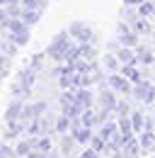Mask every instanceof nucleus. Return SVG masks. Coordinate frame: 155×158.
I'll use <instances>...</instances> for the list:
<instances>
[{"label":"nucleus","instance_id":"0eeeda50","mask_svg":"<svg viewBox=\"0 0 155 158\" xmlns=\"http://www.w3.org/2000/svg\"><path fill=\"white\" fill-rule=\"evenodd\" d=\"M141 146H143V151H153V148H155L153 122H148V119H145V129H143V134H141Z\"/></svg>","mask_w":155,"mask_h":158},{"label":"nucleus","instance_id":"c85d7f7f","mask_svg":"<svg viewBox=\"0 0 155 158\" xmlns=\"http://www.w3.org/2000/svg\"><path fill=\"white\" fill-rule=\"evenodd\" d=\"M80 54H82V59H95V46H92V41H85V44H80Z\"/></svg>","mask_w":155,"mask_h":158},{"label":"nucleus","instance_id":"37998d69","mask_svg":"<svg viewBox=\"0 0 155 158\" xmlns=\"http://www.w3.org/2000/svg\"><path fill=\"white\" fill-rule=\"evenodd\" d=\"M22 158H32V156H22Z\"/></svg>","mask_w":155,"mask_h":158},{"label":"nucleus","instance_id":"6ab92c4d","mask_svg":"<svg viewBox=\"0 0 155 158\" xmlns=\"http://www.w3.org/2000/svg\"><path fill=\"white\" fill-rule=\"evenodd\" d=\"M44 129H46V122H44V117H34V119H32V124L27 127V134H32V136H39Z\"/></svg>","mask_w":155,"mask_h":158},{"label":"nucleus","instance_id":"393cba45","mask_svg":"<svg viewBox=\"0 0 155 158\" xmlns=\"http://www.w3.org/2000/svg\"><path fill=\"white\" fill-rule=\"evenodd\" d=\"M136 54H138V61H141V63H145V66L155 61L153 51H150V49H145V46H136Z\"/></svg>","mask_w":155,"mask_h":158},{"label":"nucleus","instance_id":"4468645a","mask_svg":"<svg viewBox=\"0 0 155 158\" xmlns=\"http://www.w3.org/2000/svg\"><path fill=\"white\" fill-rule=\"evenodd\" d=\"M131 24H133V29L138 32V34H150V32L155 29L153 24L148 22V17H136V20L131 22Z\"/></svg>","mask_w":155,"mask_h":158},{"label":"nucleus","instance_id":"20e7f679","mask_svg":"<svg viewBox=\"0 0 155 158\" xmlns=\"http://www.w3.org/2000/svg\"><path fill=\"white\" fill-rule=\"evenodd\" d=\"M68 32H70V34H73V37L78 39V44H85V41H92V39H95L92 29H90L85 22H73Z\"/></svg>","mask_w":155,"mask_h":158},{"label":"nucleus","instance_id":"f03ea898","mask_svg":"<svg viewBox=\"0 0 155 158\" xmlns=\"http://www.w3.org/2000/svg\"><path fill=\"white\" fill-rule=\"evenodd\" d=\"M107 80H109V88L116 90V93H124V95H131V93H133V85H136V83H131L124 73H121V76H119V73H109Z\"/></svg>","mask_w":155,"mask_h":158},{"label":"nucleus","instance_id":"7ed1b4c3","mask_svg":"<svg viewBox=\"0 0 155 158\" xmlns=\"http://www.w3.org/2000/svg\"><path fill=\"white\" fill-rule=\"evenodd\" d=\"M116 29H119V44L121 46H133V49L138 46V32L136 29H131L126 22H119Z\"/></svg>","mask_w":155,"mask_h":158},{"label":"nucleus","instance_id":"7c9ffc66","mask_svg":"<svg viewBox=\"0 0 155 158\" xmlns=\"http://www.w3.org/2000/svg\"><path fill=\"white\" fill-rule=\"evenodd\" d=\"M131 122H133V129H136V131L145 129V117H143L141 112H131Z\"/></svg>","mask_w":155,"mask_h":158},{"label":"nucleus","instance_id":"ddd939ff","mask_svg":"<svg viewBox=\"0 0 155 158\" xmlns=\"http://www.w3.org/2000/svg\"><path fill=\"white\" fill-rule=\"evenodd\" d=\"M34 80H37V71H34V68H29V66H27V68H22V71H19V80H17V83H22L24 88H32V83H34Z\"/></svg>","mask_w":155,"mask_h":158},{"label":"nucleus","instance_id":"f704fd0d","mask_svg":"<svg viewBox=\"0 0 155 158\" xmlns=\"http://www.w3.org/2000/svg\"><path fill=\"white\" fill-rule=\"evenodd\" d=\"M22 5L24 7H32V10H41L46 5V0H22Z\"/></svg>","mask_w":155,"mask_h":158},{"label":"nucleus","instance_id":"bb28decb","mask_svg":"<svg viewBox=\"0 0 155 158\" xmlns=\"http://www.w3.org/2000/svg\"><path fill=\"white\" fill-rule=\"evenodd\" d=\"M15 151H17V156H19V158H22V156H29V153L34 151V141H32V139H29V141H19Z\"/></svg>","mask_w":155,"mask_h":158},{"label":"nucleus","instance_id":"ea45409f","mask_svg":"<svg viewBox=\"0 0 155 158\" xmlns=\"http://www.w3.org/2000/svg\"><path fill=\"white\" fill-rule=\"evenodd\" d=\"M141 2H145V0H124V5H126V7H138Z\"/></svg>","mask_w":155,"mask_h":158},{"label":"nucleus","instance_id":"aec40b11","mask_svg":"<svg viewBox=\"0 0 155 158\" xmlns=\"http://www.w3.org/2000/svg\"><path fill=\"white\" fill-rule=\"evenodd\" d=\"M116 131H119V122H104V124H102V131H99V136L104 139V141H109V139L114 136Z\"/></svg>","mask_w":155,"mask_h":158},{"label":"nucleus","instance_id":"79ce46f5","mask_svg":"<svg viewBox=\"0 0 155 158\" xmlns=\"http://www.w3.org/2000/svg\"><path fill=\"white\" fill-rule=\"evenodd\" d=\"M114 158H121V153H114Z\"/></svg>","mask_w":155,"mask_h":158},{"label":"nucleus","instance_id":"4be33fe9","mask_svg":"<svg viewBox=\"0 0 155 158\" xmlns=\"http://www.w3.org/2000/svg\"><path fill=\"white\" fill-rule=\"evenodd\" d=\"M104 66H107V71H109V73H119L121 61H119L116 54H107V56H104Z\"/></svg>","mask_w":155,"mask_h":158},{"label":"nucleus","instance_id":"5701e85b","mask_svg":"<svg viewBox=\"0 0 155 158\" xmlns=\"http://www.w3.org/2000/svg\"><path fill=\"white\" fill-rule=\"evenodd\" d=\"M32 141H34V151H51V139L49 136H32Z\"/></svg>","mask_w":155,"mask_h":158},{"label":"nucleus","instance_id":"72a5a7b5","mask_svg":"<svg viewBox=\"0 0 155 158\" xmlns=\"http://www.w3.org/2000/svg\"><path fill=\"white\" fill-rule=\"evenodd\" d=\"M41 66H44V54H34V56H32V61H29V68L41 71Z\"/></svg>","mask_w":155,"mask_h":158},{"label":"nucleus","instance_id":"dca6fc26","mask_svg":"<svg viewBox=\"0 0 155 158\" xmlns=\"http://www.w3.org/2000/svg\"><path fill=\"white\" fill-rule=\"evenodd\" d=\"M99 102H102V107H107V110H116V105H119V102H116V98H114V93H112V90H107V88L102 90Z\"/></svg>","mask_w":155,"mask_h":158},{"label":"nucleus","instance_id":"473e14b6","mask_svg":"<svg viewBox=\"0 0 155 158\" xmlns=\"http://www.w3.org/2000/svg\"><path fill=\"white\" fill-rule=\"evenodd\" d=\"M2 56H7V59H12L15 56V41H2Z\"/></svg>","mask_w":155,"mask_h":158},{"label":"nucleus","instance_id":"c9c22d12","mask_svg":"<svg viewBox=\"0 0 155 158\" xmlns=\"http://www.w3.org/2000/svg\"><path fill=\"white\" fill-rule=\"evenodd\" d=\"M116 112H119V117H131V110H129L126 102H119L116 105Z\"/></svg>","mask_w":155,"mask_h":158},{"label":"nucleus","instance_id":"39448f33","mask_svg":"<svg viewBox=\"0 0 155 158\" xmlns=\"http://www.w3.org/2000/svg\"><path fill=\"white\" fill-rule=\"evenodd\" d=\"M133 95L138 100H143V102H153L155 100V85L148 83V80H141V83L133 85Z\"/></svg>","mask_w":155,"mask_h":158},{"label":"nucleus","instance_id":"a18cd8bd","mask_svg":"<svg viewBox=\"0 0 155 158\" xmlns=\"http://www.w3.org/2000/svg\"><path fill=\"white\" fill-rule=\"evenodd\" d=\"M153 2H155V0H153Z\"/></svg>","mask_w":155,"mask_h":158},{"label":"nucleus","instance_id":"a211bd4d","mask_svg":"<svg viewBox=\"0 0 155 158\" xmlns=\"http://www.w3.org/2000/svg\"><path fill=\"white\" fill-rule=\"evenodd\" d=\"M73 136H75V141H78V143H90L95 134H92V127H80V129H78Z\"/></svg>","mask_w":155,"mask_h":158},{"label":"nucleus","instance_id":"f3484780","mask_svg":"<svg viewBox=\"0 0 155 158\" xmlns=\"http://www.w3.org/2000/svg\"><path fill=\"white\" fill-rule=\"evenodd\" d=\"M121 73L126 76V78L131 80V83H141V73H138V68H136V63H126V66H121Z\"/></svg>","mask_w":155,"mask_h":158},{"label":"nucleus","instance_id":"6e6552de","mask_svg":"<svg viewBox=\"0 0 155 158\" xmlns=\"http://www.w3.org/2000/svg\"><path fill=\"white\" fill-rule=\"evenodd\" d=\"M46 110V105L44 102H34V105H24V110H22V117L19 119H34V117H41V112Z\"/></svg>","mask_w":155,"mask_h":158},{"label":"nucleus","instance_id":"1a4fd4ad","mask_svg":"<svg viewBox=\"0 0 155 158\" xmlns=\"http://www.w3.org/2000/svg\"><path fill=\"white\" fill-rule=\"evenodd\" d=\"M116 56L121 61V66H126V63H138V54L133 51V46H121V49L116 51Z\"/></svg>","mask_w":155,"mask_h":158},{"label":"nucleus","instance_id":"9d476101","mask_svg":"<svg viewBox=\"0 0 155 158\" xmlns=\"http://www.w3.org/2000/svg\"><path fill=\"white\" fill-rule=\"evenodd\" d=\"M121 151H124V158H138V153L143 151L141 139H138V141H136V139H131L129 143H124V146H121Z\"/></svg>","mask_w":155,"mask_h":158},{"label":"nucleus","instance_id":"9b49d317","mask_svg":"<svg viewBox=\"0 0 155 158\" xmlns=\"http://www.w3.org/2000/svg\"><path fill=\"white\" fill-rule=\"evenodd\" d=\"M82 105H78V102H61V112L63 114H68L70 119H75V117H80L82 114Z\"/></svg>","mask_w":155,"mask_h":158},{"label":"nucleus","instance_id":"58836bf2","mask_svg":"<svg viewBox=\"0 0 155 158\" xmlns=\"http://www.w3.org/2000/svg\"><path fill=\"white\" fill-rule=\"evenodd\" d=\"M0 153H2V158H10V156H17V151H12L10 146H5L2 143V148H0Z\"/></svg>","mask_w":155,"mask_h":158},{"label":"nucleus","instance_id":"423d86ee","mask_svg":"<svg viewBox=\"0 0 155 158\" xmlns=\"http://www.w3.org/2000/svg\"><path fill=\"white\" fill-rule=\"evenodd\" d=\"M2 29H7V32H17V34H29L27 22L22 20V17H7V15H2Z\"/></svg>","mask_w":155,"mask_h":158},{"label":"nucleus","instance_id":"2f4dec72","mask_svg":"<svg viewBox=\"0 0 155 158\" xmlns=\"http://www.w3.org/2000/svg\"><path fill=\"white\" fill-rule=\"evenodd\" d=\"M90 146H92L95 151H99V153H104V148H107V141L99 136V134H95V136H92V141H90Z\"/></svg>","mask_w":155,"mask_h":158},{"label":"nucleus","instance_id":"a878e982","mask_svg":"<svg viewBox=\"0 0 155 158\" xmlns=\"http://www.w3.org/2000/svg\"><path fill=\"white\" fill-rule=\"evenodd\" d=\"M68 129H70V117L68 114H61L58 117V122H56V134H68Z\"/></svg>","mask_w":155,"mask_h":158},{"label":"nucleus","instance_id":"412c9836","mask_svg":"<svg viewBox=\"0 0 155 158\" xmlns=\"http://www.w3.org/2000/svg\"><path fill=\"white\" fill-rule=\"evenodd\" d=\"M80 119H82V127H95L97 124V112L92 107H85L82 114H80Z\"/></svg>","mask_w":155,"mask_h":158},{"label":"nucleus","instance_id":"f8f14e48","mask_svg":"<svg viewBox=\"0 0 155 158\" xmlns=\"http://www.w3.org/2000/svg\"><path fill=\"white\" fill-rule=\"evenodd\" d=\"M22 110H24V105H22L19 100H15V102L5 110V122H15L17 117H22Z\"/></svg>","mask_w":155,"mask_h":158},{"label":"nucleus","instance_id":"a19ab883","mask_svg":"<svg viewBox=\"0 0 155 158\" xmlns=\"http://www.w3.org/2000/svg\"><path fill=\"white\" fill-rule=\"evenodd\" d=\"M15 2H17V0H2V7H5V5H15Z\"/></svg>","mask_w":155,"mask_h":158},{"label":"nucleus","instance_id":"cd10ccee","mask_svg":"<svg viewBox=\"0 0 155 158\" xmlns=\"http://www.w3.org/2000/svg\"><path fill=\"white\" fill-rule=\"evenodd\" d=\"M22 20L27 22V24H37V22H39V10L24 7V10H22Z\"/></svg>","mask_w":155,"mask_h":158},{"label":"nucleus","instance_id":"e433bc0d","mask_svg":"<svg viewBox=\"0 0 155 158\" xmlns=\"http://www.w3.org/2000/svg\"><path fill=\"white\" fill-rule=\"evenodd\" d=\"M109 112H112V110H107V107H102V110L97 112V124H104V122L109 119Z\"/></svg>","mask_w":155,"mask_h":158},{"label":"nucleus","instance_id":"c03bdc74","mask_svg":"<svg viewBox=\"0 0 155 158\" xmlns=\"http://www.w3.org/2000/svg\"><path fill=\"white\" fill-rule=\"evenodd\" d=\"M153 34H155V29H153Z\"/></svg>","mask_w":155,"mask_h":158},{"label":"nucleus","instance_id":"4c0bfd02","mask_svg":"<svg viewBox=\"0 0 155 158\" xmlns=\"http://www.w3.org/2000/svg\"><path fill=\"white\" fill-rule=\"evenodd\" d=\"M80 158H99V151H95V148L90 146L87 151H82V153H80Z\"/></svg>","mask_w":155,"mask_h":158},{"label":"nucleus","instance_id":"c756f323","mask_svg":"<svg viewBox=\"0 0 155 158\" xmlns=\"http://www.w3.org/2000/svg\"><path fill=\"white\" fill-rule=\"evenodd\" d=\"M5 39H10V41H15L17 46H22V44H27L29 41V34H17V32H7V37Z\"/></svg>","mask_w":155,"mask_h":158},{"label":"nucleus","instance_id":"f257e3e1","mask_svg":"<svg viewBox=\"0 0 155 158\" xmlns=\"http://www.w3.org/2000/svg\"><path fill=\"white\" fill-rule=\"evenodd\" d=\"M70 32H58L56 37H54V41L49 44V49H46V54L51 56V59H56V61H66V54H68V49L73 46L70 44Z\"/></svg>","mask_w":155,"mask_h":158},{"label":"nucleus","instance_id":"2eb2a0df","mask_svg":"<svg viewBox=\"0 0 155 158\" xmlns=\"http://www.w3.org/2000/svg\"><path fill=\"white\" fill-rule=\"evenodd\" d=\"M75 100L82 107H92V93L87 88H75Z\"/></svg>","mask_w":155,"mask_h":158},{"label":"nucleus","instance_id":"b1692460","mask_svg":"<svg viewBox=\"0 0 155 158\" xmlns=\"http://www.w3.org/2000/svg\"><path fill=\"white\" fill-rule=\"evenodd\" d=\"M138 15L141 17H155V2L153 0H145L138 5Z\"/></svg>","mask_w":155,"mask_h":158}]
</instances>
